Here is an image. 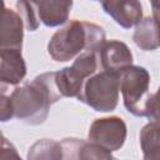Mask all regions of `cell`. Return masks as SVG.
<instances>
[{
  "label": "cell",
  "instance_id": "cell-1",
  "mask_svg": "<svg viewBox=\"0 0 160 160\" xmlns=\"http://www.w3.org/2000/svg\"><path fill=\"white\" fill-rule=\"evenodd\" d=\"M55 75L56 71L40 74L30 82L15 88L9 94L12 102L14 118L30 125L45 122L50 106L62 98Z\"/></svg>",
  "mask_w": 160,
  "mask_h": 160
},
{
  "label": "cell",
  "instance_id": "cell-2",
  "mask_svg": "<svg viewBox=\"0 0 160 160\" xmlns=\"http://www.w3.org/2000/svg\"><path fill=\"white\" fill-rule=\"evenodd\" d=\"M105 40L101 26L89 21L70 20L51 36L48 52L54 61L65 62L84 51H98Z\"/></svg>",
  "mask_w": 160,
  "mask_h": 160
},
{
  "label": "cell",
  "instance_id": "cell-3",
  "mask_svg": "<svg viewBox=\"0 0 160 160\" xmlns=\"http://www.w3.org/2000/svg\"><path fill=\"white\" fill-rule=\"evenodd\" d=\"M120 94V72L99 70L86 79L80 95L76 98L95 111L115 110Z\"/></svg>",
  "mask_w": 160,
  "mask_h": 160
},
{
  "label": "cell",
  "instance_id": "cell-4",
  "mask_svg": "<svg viewBox=\"0 0 160 160\" xmlns=\"http://www.w3.org/2000/svg\"><path fill=\"white\" fill-rule=\"evenodd\" d=\"M150 74L139 65H130L120 71V92L125 109L134 116H146L150 100Z\"/></svg>",
  "mask_w": 160,
  "mask_h": 160
},
{
  "label": "cell",
  "instance_id": "cell-5",
  "mask_svg": "<svg viewBox=\"0 0 160 160\" xmlns=\"http://www.w3.org/2000/svg\"><path fill=\"white\" fill-rule=\"evenodd\" d=\"M100 70L96 51H84L70 66L56 71V84L62 98H78L91 75Z\"/></svg>",
  "mask_w": 160,
  "mask_h": 160
},
{
  "label": "cell",
  "instance_id": "cell-6",
  "mask_svg": "<svg viewBox=\"0 0 160 160\" xmlns=\"http://www.w3.org/2000/svg\"><path fill=\"white\" fill-rule=\"evenodd\" d=\"M128 128L119 116H108L95 119L89 128V140L100 145L110 152L120 150L125 144Z\"/></svg>",
  "mask_w": 160,
  "mask_h": 160
},
{
  "label": "cell",
  "instance_id": "cell-7",
  "mask_svg": "<svg viewBox=\"0 0 160 160\" xmlns=\"http://www.w3.org/2000/svg\"><path fill=\"white\" fill-rule=\"evenodd\" d=\"M100 70L120 72L122 69L132 65V52L129 46L120 40H105L96 51Z\"/></svg>",
  "mask_w": 160,
  "mask_h": 160
},
{
  "label": "cell",
  "instance_id": "cell-8",
  "mask_svg": "<svg viewBox=\"0 0 160 160\" xmlns=\"http://www.w3.org/2000/svg\"><path fill=\"white\" fill-rule=\"evenodd\" d=\"M101 6L124 29L136 26L142 19V6L139 0H101Z\"/></svg>",
  "mask_w": 160,
  "mask_h": 160
},
{
  "label": "cell",
  "instance_id": "cell-9",
  "mask_svg": "<svg viewBox=\"0 0 160 160\" xmlns=\"http://www.w3.org/2000/svg\"><path fill=\"white\" fill-rule=\"evenodd\" d=\"M0 81L1 85L15 86L26 75V64L18 49H0Z\"/></svg>",
  "mask_w": 160,
  "mask_h": 160
},
{
  "label": "cell",
  "instance_id": "cell-10",
  "mask_svg": "<svg viewBox=\"0 0 160 160\" xmlns=\"http://www.w3.org/2000/svg\"><path fill=\"white\" fill-rule=\"evenodd\" d=\"M64 159L85 160V159H112V154L100 145L76 138H66L61 141Z\"/></svg>",
  "mask_w": 160,
  "mask_h": 160
},
{
  "label": "cell",
  "instance_id": "cell-11",
  "mask_svg": "<svg viewBox=\"0 0 160 160\" xmlns=\"http://www.w3.org/2000/svg\"><path fill=\"white\" fill-rule=\"evenodd\" d=\"M24 21L18 11L11 10L4 5L1 20V38L0 49H18L22 48L24 39Z\"/></svg>",
  "mask_w": 160,
  "mask_h": 160
},
{
  "label": "cell",
  "instance_id": "cell-12",
  "mask_svg": "<svg viewBox=\"0 0 160 160\" xmlns=\"http://www.w3.org/2000/svg\"><path fill=\"white\" fill-rule=\"evenodd\" d=\"M36 9L40 21L48 28H55L68 22L72 0H40Z\"/></svg>",
  "mask_w": 160,
  "mask_h": 160
},
{
  "label": "cell",
  "instance_id": "cell-13",
  "mask_svg": "<svg viewBox=\"0 0 160 160\" xmlns=\"http://www.w3.org/2000/svg\"><path fill=\"white\" fill-rule=\"evenodd\" d=\"M132 40L144 51H152L160 46V29L156 20L151 16L142 18L135 26Z\"/></svg>",
  "mask_w": 160,
  "mask_h": 160
},
{
  "label": "cell",
  "instance_id": "cell-14",
  "mask_svg": "<svg viewBox=\"0 0 160 160\" xmlns=\"http://www.w3.org/2000/svg\"><path fill=\"white\" fill-rule=\"evenodd\" d=\"M140 148L145 160H160V122L150 121L140 130Z\"/></svg>",
  "mask_w": 160,
  "mask_h": 160
},
{
  "label": "cell",
  "instance_id": "cell-15",
  "mask_svg": "<svg viewBox=\"0 0 160 160\" xmlns=\"http://www.w3.org/2000/svg\"><path fill=\"white\" fill-rule=\"evenodd\" d=\"M26 158L29 160H60L64 159L61 142H58L51 139H41L34 142L28 151Z\"/></svg>",
  "mask_w": 160,
  "mask_h": 160
},
{
  "label": "cell",
  "instance_id": "cell-16",
  "mask_svg": "<svg viewBox=\"0 0 160 160\" xmlns=\"http://www.w3.org/2000/svg\"><path fill=\"white\" fill-rule=\"evenodd\" d=\"M16 11L24 21L25 30L35 31L40 25L36 5L30 0H16Z\"/></svg>",
  "mask_w": 160,
  "mask_h": 160
},
{
  "label": "cell",
  "instance_id": "cell-17",
  "mask_svg": "<svg viewBox=\"0 0 160 160\" xmlns=\"http://www.w3.org/2000/svg\"><path fill=\"white\" fill-rule=\"evenodd\" d=\"M146 116L152 121L160 122V86L156 90V92L150 96Z\"/></svg>",
  "mask_w": 160,
  "mask_h": 160
},
{
  "label": "cell",
  "instance_id": "cell-18",
  "mask_svg": "<svg viewBox=\"0 0 160 160\" xmlns=\"http://www.w3.org/2000/svg\"><path fill=\"white\" fill-rule=\"evenodd\" d=\"M12 118H14V109H12V102H11L10 95H6L5 91L1 90V95H0V119H1L2 122H6Z\"/></svg>",
  "mask_w": 160,
  "mask_h": 160
},
{
  "label": "cell",
  "instance_id": "cell-19",
  "mask_svg": "<svg viewBox=\"0 0 160 160\" xmlns=\"http://www.w3.org/2000/svg\"><path fill=\"white\" fill-rule=\"evenodd\" d=\"M9 150H10V152H11V156L19 158V154L16 152V149L14 148V145H12L11 142H9L5 136H2V154L6 152V151H9Z\"/></svg>",
  "mask_w": 160,
  "mask_h": 160
},
{
  "label": "cell",
  "instance_id": "cell-20",
  "mask_svg": "<svg viewBox=\"0 0 160 160\" xmlns=\"http://www.w3.org/2000/svg\"><path fill=\"white\" fill-rule=\"evenodd\" d=\"M152 11H160V0H150Z\"/></svg>",
  "mask_w": 160,
  "mask_h": 160
},
{
  "label": "cell",
  "instance_id": "cell-21",
  "mask_svg": "<svg viewBox=\"0 0 160 160\" xmlns=\"http://www.w3.org/2000/svg\"><path fill=\"white\" fill-rule=\"evenodd\" d=\"M152 18L156 20V22L159 25V29H160V11H152Z\"/></svg>",
  "mask_w": 160,
  "mask_h": 160
},
{
  "label": "cell",
  "instance_id": "cell-22",
  "mask_svg": "<svg viewBox=\"0 0 160 160\" xmlns=\"http://www.w3.org/2000/svg\"><path fill=\"white\" fill-rule=\"evenodd\" d=\"M30 1H32V2H34V4H35V5H36V4H38V2H39V1H40V0H30Z\"/></svg>",
  "mask_w": 160,
  "mask_h": 160
}]
</instances>
